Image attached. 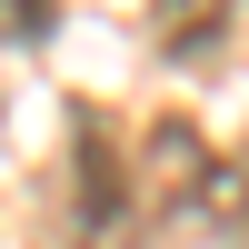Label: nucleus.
I'll return each instance as SVG.
<instances>
[{
    "mask_svg": "<svg viewBox=\"0 0 249 249\" xmlns=\"http://www.w3.org/2000/svg\"><path fill=\"white\" fill-rule=\"evenodd\" d=\"M239 20V0H150V40L170 60H199V50H219V30Z\"/></svg>",
    "mask_w": 249,
    "mask_h": 249,
    "instance_id": "nucleus-2",
    "label": "nucleus"
},
{
    "mask_svg": "<svg viewBox=\"0 0 249 249\" xmlns=\"http://www.w3.org/2000/svg\"><path fill=\"white\" fill-rule=\"evenodd\" d=\"M70 190H80V230H130V199H140V160L120 150V130L90 110V100H70Z\"/></svg>",
    "mask_w": 249,
    "mask_h": 249,
    "instance_id": "nucleus-1",
    "label": "nucleus"
},
{
    "mask_svg": "<svg viewBox=\"0 0 249 249\" xmlns=\"http://www.w3.org/2000/svg\"><path fill=\"white\" fill-rule=\"evenodd\" d=\"M230 230H239V249H249V160H239V210H230Z\"/></svg>",
    "mask_w": 249,
    "mask_h": 249,
    "instance_id": "nucleus-4",
    "label": "nucleus"
},
{
    "mask_svg": "<svg viewBox=\"0 0 249 249\" xmlns=\"http://www.w3.org/2000/svg\"><path fill=\"white\" fill-rule=\"evenodd\" d=\"M60 0H0V50H30V40H50Z\"/></svg>",
    "mask_w": 249,
    "mask_h": 249,
    "instance_id": "nucleus-3",
    "label": "nucleus"
}]
</instances>
